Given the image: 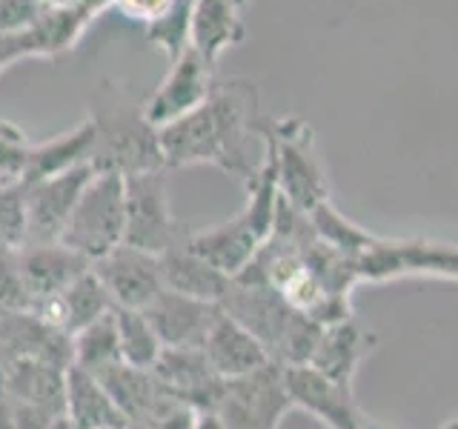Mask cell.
Returning a JSON list of instances; mask_svg holds the SVG:
<instances>
[{
    "instance_id": "obj_1",
    "label": "cell",
    "mask_w": 458,
    "mask_h": 429,
    "mask_svg": "<svg viewBox=\"0 0 458 429\" xmlns=\"http://www.w3.org/2000/svg\"><path fill=\"white\" fill-rule=\"evenodd\" d=\"M255 106V83L243 78L218 80L198 109L161 129L166 169L215 166L247 183L258 169L247 155V143L258 132Z\"/></svg>"
},
{
    "instance_id": "obj_2",
    "label": "cell",
    "mask_w": 458,
    "mask_h": 429,
    "mask_svg": "<svg viewBox=\"0 0 458 429\" xmlns=\"http://www.w3.org/2000/svg\"><path fill=\"white\" fill-rule=\"evenodd\" d=\"M95 126V157L98 172L140 175V172L166 169L161 152V129L147 121L143 100H138L123 83L100 80L89 97V114Z\"/></svg>"
},
{
    "instance_id": "obj_3",
    "label": "cell",
    "mask_w": 458,
    "mask_h": 429,
    "mask_svg": "<svg viewBox=\"0 0 458 429\" xmlns=\"http://www.w3.org/2000/svg\"><path fill=\"white\" fill-rule=\"evenodd\" d=\"M278 212V175H276V157L264 143V157L258 164L255 175L247 181V204L243 209L212 229L190 232V247L207 257V261L221 269L224 275L235 278L247 269L255 255L267 247L276 229Z\"/></svg>"
},
{
    "instance_id": "obj_4",
    "label": "cell",
    "mask_w": 458,
    "mask_h": 429,
    "mask_svg": "<svg viewBox=\"0 0 458 429\" xmlns=\"http://www.w3.org/2000/svg\"><path fill=\"white\" fill-rule=\"evenodd\" d=\"M221 309L229 318L247 326L267 347L272 361L281 366L310 364L315 347H318V338L324 332L321 324L295 312L272 286L255 281L233 278L221 300Z\"/></svg>"
},
{
    "instance_id": "obj_5",
    "label": "cell",
    "mask_w": 458,
    "mask_h": 429,
    "mask_svg": "<svg viewBox=\"0 0 458 429\" xmlns=\"http://www.w3.org/2000/svg\"><path fill=\"white\" fill-rule=\"evenodd\" d=\"M258 135L276 157L278 192L286 204H293L304 214L329 200L327 178L315 152L312 129L301 118L258 121Z\"/></svg>"
},
{
    "instance_id": "obj_6",
    "label": "cell",
    "mask_w": 458,
    "mask_h": 429,
    "mask_svg": "<svg viewBox=\"0 0 458 429\" xmlns=\"http://www.w3.org/2000/svg\"><path fill=\"white\" fill-rule=\"evenodd\" d=\"M126 235V181L118 172H95L61 238L69 249L95 264L118 249Z\"/></svg>"
},
{
    "instance_id": "obj_7",
    "label": "cell",
    "mask_w": 458,
    "mask_h": 429,
    "mask_svg": "<svg viewBox=\"0 0 458 429\" xmlns=\"http://www.w3.org/2000/svg\"><path fill=\"white\" fill-rule=\"evenodd\" d=\"M169 169L157 172H140V175H129L126 181V235L123 243L132 249L149 252L161 257L166 249L178 247V243L190 235L178 223L175 212L169 204Z\"/></svg>"
},
{
    "instance_id": "obj_8",
    "label": "cell",
    "mask_w": 458,
    "mask_h": 429,
    "mask_svg": "<svg viewBox=\"0 0 458 429\" xmlns=\"http://www.w3.org/2000/svg\"><path fill=\"white\" fill-rule=\"evenodd\" d=\"M295 407L286 392L284 366L269 361L267 366L243 378L224 381L218 412L229 429H281L284 418Z\"/></svg>"
},
{
    "instance_id": "obj_9",
    "label": "cell",
    "mask_w": 458,
    "mask_h": 429,
    "mask_svg": "<svg viewBox=\"0 0 458 429\" xmlns=\"http://www.w3.org/2000/svg\"><path fill=\"white\" fill-rule=\"evenodd\" d=\"M361 281H395L407 275H433L458 281V247L436 240L372 238L358 261Z\"/></svg>"
},
{
    "instance_id": "obj_10",
    "label": "cell",
    "mask_w": 458,
    "mask_h": 429,
    "mask_svg": "<svg viewBox=\"0 0 458 429\" xmlns=\"http://www.w3.org/2000/svg\"><path fill=\"white\" fill-rule=\"evenodd\" d=\"M95 172V166H81L57 178L23 183L26 243H61L72 212Z\"/></svg>"
},
{
    "instance_id": "obj_11",
    "label": "cell",
    "mask_w": 458,
    "mask_h": 429,
    "mask_svg": "<svg viewBox=\"0 0 458 429\" xmlns=\"http://www.w3.org/2000/svg\"><path fill=\"white\" fill-rule=\"evenodd\" d=\"M215 83H218L215 66H209L204 57L190 46L169 63L166 78L157 83V89L147 100H143L147 121L155 129L169 126L172 121L183 118V114H190L192 109L204 104L212 95Z\"/></svg>"
},
{
    "instance_id": "obj_12",
    "label": "cell",
    "mask_w": 458,
    "mask_h": 429,
    "mask_svg": "<svg viewBox=\"0 0 458 429\" xmlns=\"http://www.w3.org/2000/svg\"><path fill=\"white\" fill-rule=\"evenodd\" d=\"M284 381L293 407L318 418L327 429H369L364 412L355 404L352 386L321 375L310 364L284 366Z\"/></svg>"
},
{
    "instance_id": "obj_13",
    "label": "cell",
    "mask_w": 458,
    "mask_h": 429,
    "mask_svg": "<svg viewBox=\"0 0 458 429\" xmlns=\"http://www.w3.org/2000/svg\"><path fill=\"white\" fill-rule=\"evenodd\" d=\"M92 269L106 286L114 309H147L164 292L157 255L132 249L126 243L95 261Z\"/></svg>"
},
{
    "instance_id": "obj_14",
    "label": "cell",
    "mask_w": 458,
    "mask_h": 429,
    "mask_svg": "<svg viewBox=\"0 0 458 429\" xmlns=\"http://www.w3.org/2000/svg\"><path fill=\"white\" fill-rule=\"evenodd\" d=\"M143 315L161 338L164 349H200L215 318L221 315V307L164 290L143 309Z\"/></svg>"
},
{
    "instance_id": "obj_15",
    "label": "cell",
    "mask_w": 458,
    "mask_h": 429,
    "mask_svg": "<svg viewBox=\"0 0 458 429\" xmlns=\"http://www.w3.org/2000/svg\"><path fill=\"white\" fill-rule=\"evenodd\" d=\"M69 366L40 358H12L0 364V398L14 407L64 412Z\"/></svg>"
},
{
    "instance_id": "obj_16",
    "label": "cell",
    "mask_w": 458,
    "mask_h": 429,
    "mask_svg": "<svg viewBox=\"0 0 458 429\" xmlns=\"http://www.w3.org/2000/svg\"><path fill=\"white\" fill-rule=\"evenodd\" d=\"M152 375L164 390L183 398L198 412L218 409L224 378L209 366L204 349H164Z\"/></svg>"
},
{
    "instance_id": "obj_17",
    "label": "cell",
    "mask_w": 458,
    "mask_h": 429,
    "mask_svg": "<svg viewBox=\"0 0 458 429\" xmlns=\"http://www.w3.org/2000/svg\"><path fill=\"white\" fill-rule=\"evenodd\" d=\"M112 309H114V304L106 292V286L95 275V269H86L83 275L78 281H72L61 295L38 300L32 307V312L43 324L69 335V338L81 332L83 326L100 321Z\"/></svg>"
},
{
    "instance_id": "obj_18",
    "label": "cell",
    "mask_w": 458,
    "mask_h": 429,
    "mask_svg": "<svg viewBox=\"0 0 458 429\" xmlns=\"http://www.w3.org/2000/svg\"><path fill=\"white\" fill-rule=\"evenodd\" d=\"M247 4L250 0H195L192 4L190 46L209 66H218L221 57L247 38V21H243Z\"/></svg>"
},
{
    "instance_id": "obj_19",
    "label": "cell",
    "mask_w": 458,
    "mask_h": 429,
    "mask_svg": "<svg viewBox=\"0 0 458 429\" xmlns=\"http://www.w3.org/2000/svg\"><path fill=\"white\" fill-rule=\"evenodd\" d=\"M200 349H204L209 366L218 372L224 381L243 378V375H250V372L261 369L272 361L264 343L258 341L243 324L229 318L224 309H221L218 318H215Z\"/></svg>"
},
{
    "instance_id": "obj_20",
    "label": "cell",
    "mask_w": 458,
    "mask_h": 429,
    "mask_svg": "<svg viewBox=\"0 0 458 429\" xmlns=\"http://www.w3.org/2000/svg\"><path fill=\"white\" fill-rule=\"evenodd\" d=\"M376 343H378V338L372 335L369 329H364L355 318L329 324V326H324V332L318 338V347H315V352L310 358V366L338 383L352 386L358 369H361V364L372 355Z\"/></svg>"
},
{
    "instance_id": "obj_21",
    "label": "cell",
    "mask_w": 458,
    "mask_h": 429,
    "mask_svg": "<svg viewBox=\"0 0 458 429\" xmlns=\"http://www.w3.org/2000/svg\"><path fill=\"white\" fill-rule=\"evenodd\" d=\"M21 269L32 300H47L61 295L72 281H78L92 264L66 243H23Z\"/></svg>"
},
{
    "instance_id": "obj_22",
    "label": "cell",
    "mask_w": 458,
    "mask_h": 429,
    "mask_svg": "<svg viewBox=\"0 0 458 429\" xmlns=\"http://www.w3.org/2000/svg\"><path fill=\"white\" fill-rule=\"evenodd\" d=\"M157 261H161L164 290L190 295L198 300H209V304H218V307L229 290V283H233V278L224 275L221 269H215L207 257H200L190 247V235H186L178 247L166 249Z\"/></svg>"
},
{
    "instance_id": "obj_23",
    "label": "cell",
    "mask_w": 458,
    "mask_h": 429,
    "mask_svg": "<svg viewBox=\"0 0 458 429\" xmlns=\"http://www.w3.org/2000/svg\"><path fill=\"white\" fill-rule=\"evenodd\" d=\"M92 157H95V126L89 118H83L75 129H69L64 135H57L47 143H32L23 183L57 178L72 169L92 166Z\"/></svg>"
},
{
    "instance_id": "obj_24",
    "label": "cell",
    "mask_w": 458,
    "mask_h": 429,
    "mask_svg": "<svg viewBox=\"0 0 458 429\" xmlns=\"http://www.w3.org/2000/svg\"><path fill=\"white\" fill-rule=\"evenodd\" d=\"M64 412L75 429H129V421L106 392V386L78 366H69L66 372Z\"/></svg>"
},
{
    "instance_id": "obj_25",
    "label": "cell",
    "mask_w": 458,
    "mask_h": 429,
    "mask_svg": "<svg viewBox=\"0 0 458 429\" xmlns=\"http://www.w3.org/2000/svg\"><path fill=\"white\" fill-rule=\"evenodd\" d=\"M95 378L106 386V392L112 395V400L118 404V409L123 412V418L129 424H138L147 418L155 407V400L164 392V386L157 383L152 372L135 369L129 364H114Z\"/></svg>"
},
{
    "instance_id": "obj_26",
    "label": "cell",
    "mask_w": 458,
    "mask_h": 429,
    "mask_svg": "<svg viewBox=\"0 0 458 429\" xmlns=\"http://www.w3.org/2000/svg\"><path fill=\"white\" fill-rule=\"evenodd\" d=\"M112 315H114V332H118L121 361L135 369L152 372V366L164 352V343L152 329L149 318L143 315V309H114Z\"/></svg>"
},
{
    "instance_id": "obj_27",
    "label": "cell",
    "mask_w": 458,
    "mask_h": 429,
    "mask_svg": "<svg viewBox=\"0 0 458 429\" xmlns=\"http://www.w3.org/2000/svg\"><path fill=\"white\" fill-rule=\"evenodd\" d=\"M112 312L72 335V366L89 372V375H100V372H106L109 366L123 364Z\"/></svg>"
},
{
    "instance_id": "obj_28",
    "label": "cell",
    "mask_w": 458,
    "mask_h": 429,
    "mask_svg": "<svg viewBox=\"0 0 458 429\" xmlns=\"http://www.w3.org/2000/svg\"><path fill=\"white\" fill-rule=\"evenodd\" d=\"M192 4H195V0H175V6L169 9L166 18H161L157 23L143 29L152 46H157L169 57V63L175 61L178 55H183L186 49H190Z\"/></svg>"
},
{
    "instance_id": "obj_29",
    "label": "cell",
    "mask_w": 458,
    "mask_h": 429,
    "mask_svg": "<svg viewBox=\"0 0 458 429\" xmlns=\"http://www.w3.org/2000/svg\"><path fill=\"white\" fill-rule=\"evenodd\" d=\"M32 307L35 300L21 269V247H0V315L32 312Z\"/></svg>"
},
{
    "instance_id": "obj_30",
    "label": "cell",
    "mask_w": 458,
    "mask_h": 429,
    "mask_svg": "<svg viewBox=\"0 0 458 429\" xmlns=\"http://www.w3.org/2000/svg\"><path fill=\"white\" fill-rule=\"evenodd\" d=\"M29 152H32V143L23 138L21 129L0 121V189L23 186L29 169Z\"/></svg>"
},
{
    "instance_id": "obj_31",
    "label": "cell",
    "mask_w": 458,
    "mask_h": 429,
    "mask_svg": "<svg viewBox=\"0 0 458 429\" xmlns=\"http://www.w3.org/2000/svg\"><path fill=\"white\" fill-rule=\"evenodd\" d=\"M195 421H198V409L192 404H186L183 398L164 390L161 398L155 400L152 412L138 424H147L149 429H195Z\"/></svg>"
},
{
    "instance_id": "obj_32",
    "label": "cell",
    "mask_w": 458,
    "mask_h": 429,
    "mask_svg": "<svg viewBox=\"0 0 458 429\" xmlns=\"http://www.w3.org/2000/svg\"><path fill=\"white\" fill-rule=\"evenodd\" d=\"M26 243V214H23V186L0 189V247H23Z\"/></svg>"
},
{
    "instance_id": "obj_33",
    "label": "cell",
    "mask_w": 458,
    "mask_h": 429,
    "mask_svg": "<svg viewBox=\"0 0 458 429\" xmlns=\"http://www.w3.org/2000/svg\"><path fill=\"white\" fill-rule=\"evenodd\" d=\"M47 0H0V32H26L47 14Z\"/></svg>"
},
{
    "instance_id": "obj_34",
    "label": "cell",
    "mask_w": 458,
    "mask_h": 429,
    "mask_svg": "<svg viewBox=\"0 0 458 429\" xmlns=\"http://www.w3.org/2000/svg\"><path fill=\"white\" fill-rule=\"evenodd\" d=\"M23 57H40V46L32 29L26 32H0V72H6L9 66H14Z\"/></svg>"
},
{
    "instance_id": "obj_35",
    "label": "cell",
    "mask_w": 458,
    "mask_h": 429,
    "mask_svg": "<svg viewBox=\"0 0 458 429\" xmlns=\"http://www.w3.org/2000/svg\"><path fill=\"white\" fill-rule=\"evenodd\" d=\"M172 6H175V0H114V9H118L126 21L140 23L143 29L166 18Z\"/></svg>"
},
{
    "instance_id": "obj_36",
    "label": "cell",
    "mask_w": 458,
    "mask_h": 429,
    "mask_svg": "<svg viewBox=\"0 0 458 429\" xmlns=\"http://www.w3.org/2000/svg\"><path fill=\"white\" fill-rule=\"evenodd\" d=\"M195 429H229L224 424V418L215 409H207V412H198V421H195Z\"/></svg>"
},
{
    "instance_id": "obj_37",
    "label": "cell",
    "mask_w": 458,
    "mask_h": 429,
    "mask_svg": "<svg viewBox=\"0 0 458 429\" xmlns=\"http://www.w3.org/2000/svg\"><path fill=\"white\" fill-rule=\"evenodd\" d=\"M49 429H75V424H72V421L66 418V412H64V415H57V418L49 424Z\"/></svg>"
},
{
    "instance_id": "obj_38",
    "label": "cell",
    "mask_w": 458,
    "mask_h": 429,
    "mask_svg": "<svg viewBox=\"0 0 458 429\" xmlns=\"http://www.w3.org/2000/svg\"><path fill=\"white\" fill-rule=\"evenodd\" d=\"M444 429H458V421H450L447 426H444Z\"/></svg>"
}]
</instances>
